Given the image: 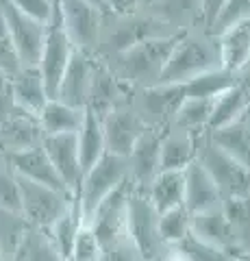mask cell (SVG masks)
<instances>
[{
  "instance_id": "ab89813d",
  "label": "cell",
  "mask_w": 250,
  "mask_h": 261,
  "mask_svg": "<svg viewBox=\"0 0 250 261\" xmlns=\"http://www.w3.org/2000/svg\"><path fill=\"white\" fill-rule=\"evenodd\" d=\"M0 207L11 209V211H20L22 214V196H20V183L18 176L9 168H0Z\"/></svg>"
},
{
  "instance_id": "836d02e7",
  "label": "cell",
  "mask_w": 250,
  "mask_h": 261,
  "mask_svg": "<svg viewBox=\"0 0 250 261\" xmlns=\"http://www.w3.org/2000/svg\"><path fill=\"white\" fill-rule=\"evenodd\" d=\"M211 98H185L172 124L179 130H187V133H198V130L203 133L207 130V122L211 116Z\"/></svg>"
},
{
  "instance_id": "d4e9b609",
  "label": "cell",
  "mask_w": 250,
  "mask_h": 261,
  "mask_svg": "<svg viewBox=\"0 0 250 261\" xmlns=\"http://www.w3.org/2000/svg\"><path fill=\"white\" fill-rule=\"evenodd\" d=\"M198 157V133L172 130L161 140V170H185Z\"/></svg>"
},
{
  "instance_id": "1f68e13d",
  "label": "cell",
  "mask_w": 250,
  "mask_h": 261,
  "mask_svg": "<svg viewBox=\"0 0 250 261\" xmlns=\"http://www.w3.org/2000/svg\"><path fill=\"white\" fill-rule=\"evenodd\" d=\"M222 209L233 228V235H235L237 250L241 255H246V252H250V194L224 198Z\"/></svg>"
},
{
  "instance_id": "5b68a950",
  "label": "cell",
  "mask_w": 250,
  "mask_h": 261,
  "mask_svg": "<svg viewBox=\"0 0 250 261\" xmlns=\"http://www.w3.org/2000/svg\"><path fill=\"white\" fill-rule=\"evenodd\" d=\"M196 159L211 174L217 190L222 194V200L231 198V196L250 194V170L235 157H231L229 152H224L220 146H215L211 140H198Z\"/></svg>"
},
{
  "instance_id": "cb8c5ba5",
  "label": "cell",
  "mask_w": 250,
  "mask_h": 261,
  "mask_svg": "<svg viewBox=\"0 0 250 261\" xmlns=\"http://www.w3.org/2000/svg\"><path fill=\"white\" fill-rule=\"evenodd\" d=\"M248 109H250V96L246 92V87L241 85V81H237L227 92H222L220 96L213 98L211 116H209V122H207V133L233 124V122L239 120Z\"/></svg>"
},
{
  "instance_id": "74e56055",
  "label": "cell",
  "mask_w": 250,
  "mask_h": 261,
  "mask_svg": "<svg viewBox=\"0 0 250 261\" xmlns=\"http://www.w3.org/2000/svg\"><path fill=\"white\" fill-rule=\"evenodd\" d=\"M70 261H100L102 259V244L98 235L94 233L90 222H83L76 231V238L70 248Z\"/></svg>"
},
{
  "instance_id": "d6a6232c",
  "label": "cell",
  "mask_w": 250,
  "mask_h": 261,
  "mask_svg": "<svg viewBox=\"0 0 250 261\" xmlns=\"http://www.w3.org/2000/svg\"><path fill=\"white\" fill-rule=\"evenodd\" d=\"M148 5L155 7V18L170 24L174 31H183L200 18V0H150Z\"/></svg>"
},
{
  "instance_id": "603a6c76",
  "label": "cell",
  "mask_w": 250,
  "mask_h": 261,
  "mask_svg": "<svg viewBox=\"0 0 250 261\" xmlns=\"http://www.w3.org/2000/svg\"><path fill=\"white\" fill-rule=\"evenodd\" d=\"M116 107H120L118 76L107 68V65L94 61L92 83H90V94H87L85 109L96 113V116L102 120L111 109H116Z\"/></svg>"
},
{
  "instance_id": "9c48e42d",
  "label": "cell",
  "mask_w": 250,
  "mask_h": 261,
  "mask_svg": "<svg viewBox=\"0 0 250 261\" xmlns=\"http://www.w3.org/2000/svg\"><path fill=\"white\" fill-rule=\"evenodd\" d=\"M161 128L146 126L144 133L137 137L131 152H128V181L133 183V190L146 194L148 185L161 172Z\"/></svg>"
},
{
  "instance_id": "e575fe53",
  "label": "cell",
  "mask_w": 250,
  "mask_h": 261,
  "mask_svg": "<svg viewBox=\"0 0 250 261\" xmlns=\"http://www.w3.org/2000/svg\"><path fill=\"white\" fill-rule=\"evenodd\" d=\"M157 228H159L161 242L176 246V244L191 231V214L185 209V205L165 209L163 214H159V218H157Z\"/></svg>"
},
{
  "instance_id": "f5cc1de1",
  "label": "cell",
  "mask_w": 250,
  "mask_h": 261,
  "mask_svg": "<svg viewBox=\"0 0 250 261\" xmlns=\"http://www.w3.org/2000/svg\"><path fill=\"white\" fill-rule=\"evenodd\" d=\"M66 261H70V259H66Z\"/></svg>"
},
{
  "instance_id": "816d5d0a",
  "label": "cell",
  "mask_w": 250,
  "mask_h": 261,
  "mask_svg": "<svg viewBox=\"0 0 250 261\" xmlns=\"http://www.w3.org/2000/svg\"><path fill=\"white\" fill-rule=\"evenodd\" d=\"M146 3H150V0H146Z\"/></svg>"
},
{
  "instance_id": "f907efd6",
  "label": "cell",
  "mask_w": 250,
  "mask_h": 261,
  "mask_svg": "<svg viewBox=\"0 0 250 261\" xmlns=\"http://www.w3.org/2000/svg\"><path fill=\"white\" fill-rule=\"evenodd\" d=\"M248 68H250V61H248Z\"/></svg>"
},
{
  "instance_id": "b9f144b4",
  "label": "cell",
  "mask_w": 250,
  "mask_h": 261,
  "mask_svg": "<svg viewBox=\"0 0 250 261\" xmlns=\"http://www.w3.org/2000/svg\"><path fill=\"white\" fill-rule=\"evenodd\" d=\"M9 3L24 15L44 24H48L54 11V0H9Z\"/></svg>"
},
{
  "instance_id": "4dcf8cb0",
  "label": "cell",
  "mask_w": 250,
  "mask_h": 261,
  "mask_svg": "<svg viewBox=\"0 0 250 261\" xmlns=\"http://www.w3.org/2000/svg\"><path fill=\"white\" fill-rule=\"evenodd\" d=\"M237 81H239L237 72H231L227 68H222V65H217V68L205 70L193 79L185 81L183 92H185V98H211L213 100L215 96L227 92V89L235 85Z\"/></svg>"
},
{
  "instance_id": "7c38bea8",
  "label": "cell",
  "mask_w": 250,
  "mask_h": 261,
  "mask_svg": "<svg viewBox=\"0 0 250 261\" xmlns=\"http://www.w3.org/2000/svg\"><path fill=\"white\" fill-rule=\"evenodd\" d=\"M183 100V83H157L150 87H142L137 116L144 120L146 126L161 128L174 120Z\"/></svg>"
},
{
  "instance_id": "d590c367",
  "label": "cell",
  "mask_w": 250,
  "mask_h": 261,
  "mask_svg": "<svg viewBox=\"0 0 250 261\" xmlns=\"http://www.w3.org/2000/svg\"><path fill=\"white\" fill-rule=\"evenodd\" d=\"M29 226H31L29 220L20 211L0 207V252H3L5 259L13 255V250L18 248L24 233L29 231Z\"/></svg>"
},
{
  "instance_id": "484cf974",
  "label": "cell",
  "mask_w": 250,
  "mask_h": 261,
  "mask_svg": "<svg viewBox=\"0 0 250 261\" xmlns=\"http://www.w3.org/2000/svg\"><path fill=\"white\" fill-rule=\"evenodd\" d=\"M146 196L157 214H163L165 209L183 205V196H185L183 170H161L148 185Z\"/></svg>"
},
{
  "instance_id": "f6af8a7d",
  "label": "cell",
  "mask_w": 250,
  "mask_h": 261,
  "mask_svg": "<svg viewBox=\"0 0 250 261\" xmlns=\"http://www.w3.org/2000/svg\"><path fill=\"white\" fill-rule=\"evenodd\" d=\"M107 3L118 15H133L140 0H107Z\"/></svg>"
},
{
  "instance_id": "3957f363",
  "label": "cell",
  "mask_w": 250,
  "mask_h": 261,
  "mask_svg": "<svg viewBox=\"0 0 250 261\" xmlns=\"http://www.w3.org/2000/svg\"><path fill=\"white\" fill-rule=\"evenodd\" d=\"M126 176H128L126 157H120V154L107 152V150L90 170H85L76 190V198H78L85 222H90L92 214L102 202V198L111 190H116Z\"/></svg>"
},
{
  "instance_id": "7bdbcfd3",
  "label": "cell",
  "mask_w": 250,
  "mask_h": 261,
  "mask_svg": "<svg viewBox=\"0 0 250 261\" xmlns=\"http://www.w3.org/2000/svg\"><path fill=\"white\" fill-rule=\"evenodd\" d=\"M13 92H11V74L0 68V122L13 113Z\"/></svg>"
},
{
  "instance_id": "7402d4cb",
  "label": "cell",
  "mask_w": 250,
  "mask_h": 261,
  "mask_svg": "<svg viewBox=\"0 0 250 261\" xmlns=\"http://www.w3.org/2000/svg\"><path fill=\"white\" fill-rule=\"evenodd\" d=\"M217 48H220L222 68L237 72V74L241 70H246L250 61V15L220 33Z\"/></svg>"
},
{
  "instance_id": "4fadbf2b",
  "label": "cell",
  "mask_w": 250,
  "mask_h": 261,
  "mask_svg": "<svg viewBox=\"0 0 250 261\" xmlns=\"http://www.w3.org/2000/svg\"><path fill=\"white\" fill-rule=\"evenodd\" d=\"M100 122H102L104 148H107V152L120 154V157H128L137 137L146 128L144 120L137 116V111L124 107L111 109Z\"/></svg>"
},
{
  "instance_id": "2e32d148",
  "label": "cell",
  "mask_w": 250,
  "mask_h": 261,
  "mask_svg": "<svg viewBox=\"0 0 250 261\" xmlns=\"http://www.w3.org/2000/svg\"><path fill=\"white\" fill-rule=\"evenodd\" d=\"M5 161L9 163V168L18 176H22V178H29V181L42 183V185H48V187H54V190H68V187L63 185V181L59 178L57 170L52 168L50 159H48V154L44 152L42 144L33 146V148L7 152L5 154Z\"/></svg>"
},
{
  "instance_id": "d6986e66",
  "label": "cell",
  "mask_w": 250,
  "mask_h": 261,
  "mask_svg": "<svg viewBox=\"0 0 250 261\" xmlns=\"http://www.w3.org/2000/svg\"><path fill=\"white\" fill-rule=\"evenodd\" d=\"M126 18L128 20L124 24H120L109 39L114 55L124 53L131 46L142 44V42H146V39L168 37V35H174V33H181V31H174L170 24H165L163 20L155 18V15H150V18H131V15H126Z\"/></svg>"
},
{
  "instance_id": "f1b7e54d",
  "label": "cell",
  "mask_w": 250,
  "mask_h": 261,
  "mask_svg": "<svg viewBox=\"0 0 250 261\" xmlns=\"http://www.w3.org/2000/svg\"><path fill=\"white\" fill-rule=\"evenodd\" d=\"M7 261H66V259L61 257V252L54 246L48 228L29 226V231L24 233L18 248L13 250V255Z\"/></svg>"
},
{
  "instance_id": "8fae6325",
  "label": "cell",
  "mask_w": 250,
  "mask_h": 261,
  "mask_svg": "<svg viewBox=\"0 0 250 261\" xmlns=\"http://www.w3.org/2000/svg\"><path fill=\"white\" fill-rule=\"evenodd\" d=\"M131 192H133V183L128 181V176H126L116 190H111L107 196H104L102 202L92 214L90 226L94 228V233L98 235L102 248L124 235L126 205H128V196H131Z\"/></svg>"
},
{
  "instance_id": "8992f818",
  "label": "cell",
  "mask_w": 250,
  "mask_h": 261,
  "mask_svg": "<svg viewBox=\"0 0 250 261\" xmlns=\"http://www.w3.org/2000/svg\"><path fill=\"white\" fill-rule=\"evenodd\" d=\"M157 218L159 214L150 205L148 196L144 192L133 190L131 196H128V205H126L124 235L131 240L137 255L144 261H152L159 255L161 246H163V242L159 238Z\"/></svg>"
},
{
  "instance_id": "5bb4252c",
  "label": "cell",
  "mask_w": 250,
  "mask_h": 261,
  "mask_svg": "<svg viewBox=\"0 0 250 261\" xmlns=\"http://www.w3.org/2000/svg\"><path fill=\"white\" fill-rule=\"evenodd\" d=\"M42 148L50 159L52 168L57 170L59 178L70 192L78 190L80 176V159H78V142L76 133H59V135H44Z\"/></svg>"
},
{
  "instance_id": "9a60e30c",
  "label": "cell",
  "mask_w": 250,
  "mask_h": 261,
  "mask_svg": "<svg viewBox=\"0 0 250 261\" xmlns=\"http://www.w3.org/2000/svg\"><path fill=\"white\" fill-rule=\"evenodd\" d=\"M92 70H94L92 57L74 48L52 98L70 105V107L85 109L87 94H90V83H92Z\"/></svg>"
},
{
  "instance_id": "7a4b0ae2",
  "label": "cell",
  "mask_w": 250,
  "mask_h": 261,
  "mask_svg": "<svg viewBox=\"0 0 250 261\" xmlns=\"http://www.w3.org/2000/svg\"><path fill=\"white\" fill-rule=\"evenodd\" d=\"M220 65V48L215 42L200 35L181 33L163 65L159 83H185L205 70Z\"/></svg>"
},
{
  "instance_id": "ac0fdd59",
  "label": "cell",
  "mask_w": 250,
  "mask_h": 261,
  "mask_svg": "<svg viewBox=\"0 0 250 261\" xmlns=\"http://www.w3.org/2000/svg\"><path fill=\"white\" fill-rule=\"evenodd\" d=\"M42 137L44 133L37 116H31L26 111L13 109L9 118L0 122V148L5 152L33 148L42 144Z\"/></svg>"
},
{
  "instance_id": "44dd1931",
  "label": "cell",
  "mask_w": 250,
  "mask_h": 261,
  "mask_svg": "<svg viewBox=\"0 0 250 261\" xmlns=\"http://www.w3.org/2000/svg\"><path fill=\"white\" fill-rule=\"evenodd\" d=\"M191 233L200 240L213 244V246H220L224 250L233 252V255L244 257L237 250L235 235H233V228L229 224L222 205L211 207L207 211H200V214H191Z\"/></svg>"
},
{
  "instance_id": "c3c4849f",
  "label": "cell",
  "mask_w": 250,
  "mask_h": 261,
  "mask_svg": "<svg viewBox=\"0 0 250 261\" xmlns=\"http://www.w3.org/2000/svg\"><path fill=\"white\" fill-rule=\"evenodd\" d=\"M233 261H250V259H248V257H235Z\"/></svg>"
},
{
  "instance_id": "8d00e7d4",
  "label": "cell",
  "mask_w": 250,
  "mask_h": 261,
  "mask_svg": "<svg viewBox=\"0 0 250 261\" xmlns=\"http://www.w3.org/2000/svg\"><path fill=\"white\" fill-rule=\"evenodd\" d=\"M176 250H179L187 261H233L235 259L233 252L196 238L191 231L176 244Z\"/></svg>"
},
{
  "instance_id": "52a82bcc",
  "label": "cell",
  "mask_w": 250,
  "mask_h": 261,
  "mask_svg": "<svg viewBox=\"0 0 250 261\" xmlns=\"http://www.w3.org/2000/svg\"><path fill=\"white\" fill-rule=\"evenodd\" d=\"M72 53H74V46H72L68 33L63 29L59 5H57V0H54V11H52V18L46 24L44 46H42L39 61H37V70L44 79L46 92L50 98L54 96V92H57V85L63 76V70H66Z\"/></svg>"
},
{
  "instance_id": "ba28073f",
  "label": "cell",
  "mask_w": 250,
  "mask_h": 261,
  "mask_svg": "<svg viewBox=\"0 0 250 261\" xmlns=\"http://www.w3.org/2000/svg\"><path fill=\"white\" fill-rule=\"evenodd\" d=\"M57 5L72 46L92 55L100 44V9L92 0H57Z\"/></svg>"
},
{
  "instance_id": "f35d334b",
  "label": "cell",
  "mask_w": 250,
  "mask_h": 261,
  "mask_svg": "<svg viewBox=\"0 0 250 261\" xmlns=\"http://www.w3.org/2000/svg\"><path fill=\"white\" fill-rule=\"evenodd\" d=\"M248 15H250V0H227V3L222 5V9L217 11L209 31H211L213 35H220V33H224L229 27H233V24H237L239 20L248 18Z\"/></svg>"
},
{
  "instance_id": "ffe728a7",
  "label": "cell",
  "mask_w": 250,
  "mask_h": 261,
  "mask_svg": "<svg viewBox=\"0 0 250 261\" xmlns=\"http://www.w3.org/2000/svg\"><path fill=\"white\" fill-rule=\"evenodd\" d=\"M11 92L15 109L26 111L31 116H39V111L50 98L37 65H22L15 74H11Z\"/></svg>"
},
{
  "instance_id": "83f0119b",
  "label": "cell",
  "mask_w": 250,
  "mask_h": 261,
  "mask_svg": "<svg viewBox=\"0 0 250 261\" xmlns=\"http://www.w3.org/2000/svg\"><path fill=\"white\" fill-rule=\"evenodd\" d=\"M209 140L250 170V118H246V113L233 124L211 130Z\"/></svg>"
},
{
  "instance_id": "6da1fadb",
  "label": "cell",
  "mask_w": 250,
  "mask_h": 261,
  "mask_svg": "<svg viewBox=\"0 0 250 261\" xmlns=\"http://www.w3.org/2000/svg\"><path fill=\"white\" fill-rule=\"evenodd\" d=\"M181 33H174V35H168V37L146 39V42L135 44L128 50L116 55L118 70L114 74L126 81V83H133L140 87L157 85L161 79V72H163V65Z\"/></svg>"
},
{
  "instance_id": "60d3db41",
  "label": "cell",
  "mask_w": 250,
  "mask_h": 261,
  "mask_svg": "<svg viewBox=\"0 0 250 261\" xmlns=\"http://www.w3.org/2000/svg\"><path fill=\"white\" fill-rule=\"evenodd\" d=\"M0 68L9 74H15L22 63L18 59V53H15V46L11 42V35H9V29H7V22H5V15L3 9H0Z\"/></svg>"
},
{
  "instance_id": "681fc988",
  "label": "cell",
  "mask_w": 250,
  "mask_h": 261,
  "mask_svg": "<svg viewBox=\"0 0 250 261\" xmlns=\"http://www.w3.org/2000/svg\"><path fill=\"white\" fill-rule=\"evenodd\" d=\"M0 261H7V259H5V257H3V252H0Z\"/></svg>"
},
{
  "instance_id": "7dc6e473",
  "label": "cell",
  "mask_w": 250,
  "mask_h": 261,
  "mask_svg": "<svg viewBox=\"0 0 250 261\" xmlns=\"http://www.w3.org/2000/svg\"><path fill=\"white\" fill-rule=\"evenodd\" d=\"M241 85H244V87H246V92H248V96H250V70L246 72V76H244V79H241Z\"/></svg>"
},
{
  "instance_id": "30bf717a",
  "label": "cell",
  "mask_w": 250,
  "mask_h": 261,
  "mask_svg": "<svg viewBox=\"0 0 250 261\" xmlns=\"http://www.w3.org/2000/svg\"><path fill=\"white\" fill-rule=\"evenodd\" d=\"M0 9H3L7 29H9L11 42L18 53V59L22 65H37L39 53L44 46V35H46V24L37 22L29 15L18 11L9 0H0Z\"/></svg>"
},
{
  "instance_id": "ee69618b",
  "label": "cell",
  "mask_w": 250,
  "mask_h": 261,
  "mask_svg": "<svg viewBox=\"0 0 250 261\" xmlns=\"http://www.w3.org/2000/svg\"><path fill=\"white\" fill-rule=\"evenodd\" d=\"M224 3H227V0H200V15H203L207 27H211V22L215 20V15L222 9Z\"/></svg>"
},
{
  "instance_id": "4316f807",
  "label": "cell",
  "mask_w": 250,
  "mask_h": 261,
  "mask_svg": "<svg viewBox=\"0 0 250 261\" xmlns=\"http://www.w3.org/2000/svg\"><path fill=\"white\" fill-rule=\"evenodd\" d=\"M85 109H76L70 105L57 100V98H48L44 109L39 111V126L44 135H59V133H76L83 122Z\"/></svg>"
},
{
  "instance_id": "bcb514c9",
  "label": "cell",
  "mask_w": 250,
  "mask_h": 261,
  "mask_svg": "<svg viewBox=\"0 0 250 261\" xmlns=\"http://www.w3.org/2000/svg\"><path fill=\"white\" fill-rule=\"evenodd\" d=\"M165 261H187V259H185V257L181 255V252H179V250H176V252H172V255H170V257H168Z\"/></svg>"
},
{
  "instance_id": "e0dca14e",
  "label": "cell",
  "mask_w": 250,
  "mask_h": 261,
  "mask_svg": "<svg viewBox=\"0 0 250 261\" xmlns=\"http://www.w3.org/2000/svg\"><path fill=\"white\" fill-rule=\"evenodd\" d=\"M185 174V196L183 205L189 214H200L211 207L222 205V194L217 190L211 174L205 170V166L198 159L191 161L187 168L183 170Z\"/></svg>"
},
{
  "instance_id": "f546056e",
  "label": "cell",
  "mask_w": 250,
  "mask_h": 261,
  "mask_svg": "<svg viewBox=\"0 0 250 261\" xmlns=\"http://www.w3.org/2000/svg\"><path fill=\"white\" fill-rule=\"evenodd\" d=\"M76 142H78V159L80 170H90L96 161L104 154V135H102V122L96 113L85 109L80 128L76 130Z\"/></svg>"
},
{
  "instance_id": "277c9868",
  "label": "cell",
  "mask_w": 250,
  "mask_h": 261,
  "mask_svg": "<svg viewBox=\"0 0 250 261\" xmlns=\"http://www.w3.org/2000/svg\"><path fill=\"white\" fill-rule=\"evenodd\" d=\"M18 183L22 196V216L29 220L31 226L50 228L54 220L66 214L74 200V192L68 190H54V187L29 181L22 176H18Z\"/></svg>"
}]
</instances>
